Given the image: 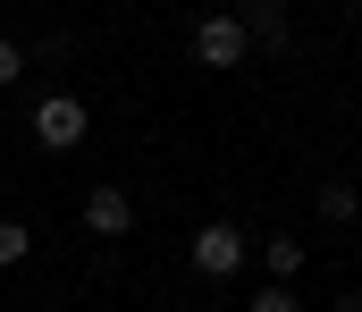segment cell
I'll return each mask as SVG.
<instances>
[{
	"instance_id": "obj_5",
	"label": "cell",
	"mask_w": 362,
	"mask_h": 312,
	"mask_svg": "<svg viewBox=\"0 0 362 312\" xmlns=\"http://www.w3.org/2000/svg\"><path fill=\"white\" fill-rule=\"evenodd\" d=\"M245 34H253V51H286L295 42V17L286 8H245Z\"/></svg>"
},
{
	"instance_id": "obj_6",
	"label": "cell",
	"mask_w": 362,
	"mask_h": 312,
	"mask_svg": "<svg viewBox=\"0 0 362 312\" xmlns=\"http://www.w3.org/2000/svg\"><path fill=\"white\" fill-rule=\"evenodd\" d=\"M262 262H270V279L286 287V279L303 270V236H295V228H286V236H270V245H262Z\"/></svg>"
},
{
	"instance_id": "obj_8",
	"label": "cell",
	"mask_w": 362,
	"mask_h": 312,
	"mask_svg": "<svg viewBox=\"0 0 362 312\" xmlns=\"http://www.w3.org/2000/svg\"><path fill=\"white\" fill-rule=\"evenodd\" d=\"M25 245H34V236H25L17 219H0V270H17V262H25Z\"/></svg>"
},
{
	"instance_id": "obj_14",
	"label": "cell",
	"mask_w": 362,
	"mask_h": 312,
	"mask_svg": "<svg viewBox=\"0 0 362 312\" xmlns=\"http://www.w3.org/2000/svg\"><path fill=\"white\" fill-rule=\"evenodd\" d=\"M354 8H362V0H354Z\"/></svg>"
},
{
	"instance_id": "obj_11",
	"label": "cell",
	"mask_w": 362,
	"mask_h": 312,
	"mask_svg": "<svg viewBox=\"0 0 362 312\" xmlns=\"http://www.w3.org/2000/svg\"><path fill=\"white\" fill-rule=\"evenodd\" d=\"M329 312H362V296H337V304H329Z\"/></svg>"
},
{
	"instance_id": "obj_4",
	"label": "cell",
	"mask_w": 362,
	"mask_h": 312,
	"mask_svg": "<svg viewBox=\"0 0 362 312\" xmlns=\"http://www.w3.org/2000/svg\"><path fill=\"white\" fill-rule=\"evenodd\" d=\"M85 228L93 236H127V228H135V203H127L118 186H93L85 195Z\"/></svg>"
},
{
	"instance_id": "obj_2",
	"label": "cell",
	"mask_w": 362,
	"mask_h": 312,
	"mask_svg": "<svg viewBox=\"0 0 362 312\" xmlns=\"http://www.w3.org/2000/svg\"><path fill=\"white\" fill-rule=\"evenodd\" d=\"M245 253H253V245H245V228H236V219L194 228V270H202V279H236V270H245Z\"/></svg>"
},
{
	"instance_id": "obj_13",
	"label": "cell",
	"mask_w": 362,
	"mask_h": 312,
	"mask_svg": "<svg viewBox=\"0 0 362 312\" xmlns=\"http://www.w3.org/2000/svg\"><path fill=\"white\" fill-rule=\"evenodd\" d=\"M0 127H8V110H0Z\"/></svg>"
},
{
	"instance_id": "obj_1",
	"label": "cell",
	"mask_w": 362,
	"mask_h": 312,
	"mask_svg": "<svg viewBox=\"0 0 362 312\" xmlns=\"http://www.w3.org/2000/svg\"><path fill=\"white\" fill-rule=\"evenodd\" d=\"M85 127H93V110L76 102V93H42V102H34V144H42V152H76Z\"/></svg>"
},
{
	"instance_id": "obj_3",
	"label": "cell",
	"mask_w": 362,
	"mask_h": 312,
	"mask_svg": "<svg viewBox=\"0 0 362 312\" xmlns=\"http://www.w3.org/2000/svg\"><path fill=\"white\" fill-rule=\"evenodd\" d=\"M245 51H253V34H245V17H228V8L194 25V59H202V68H236Z\"/></svg>"
},
{
	"instance_id": "obj_12",
	"label": "cell",
	"mask_w": 362,
	"mask_h": 312,
	"mask_svg": "<svg viewBox=\"0 0 362 312\" xmlns=\"http://www.w3.org/2000/svg\"><path fill=\"white\" fill-rule=\"evenodd\" d=\"M253 8H295V0H253Z\"/></svg>"
},
{
	"instance_id": "obj_10",
	"label": "cell",
	"mask_w": 362,
	"mask_h": 312,
	"mask_svg": "<svg viewBox=\"0 0 362 312\" xmlns=\"http://www.w3.org/2000/svg\"><path fill=\"white\" fill-rule=\"evenodd\" d=\"M253 312H295V287H278V279H270V287L253 296Z\"/></svg>"
},
{
	"instance_id": "obj_9",
	"label": "cell",
	"mask_w": 362,
	"mask_h": 312,
	"mask_svg": "<svg viewBox=\"0 0 362 312\" xmlns=\"http://www.w3.org/2000/svg\"><path fill=\"white\" fill-rule=\"evenodd\" d=\"M17 76H25V42H8V34H0V85H17Z\"/></svg>"
},
{
	"instance_id": "obj_7",
	"label": "cell",
	"mask_w": 362,
	"mask_h": 312,
	"mask_svg": "<svg viewBox=\"0 0 362 312\" xmlns=\"http://www.w3.org/2000/svg\"><path fill=\"white\" fill-rule=\"evenodd\" d=\"M354 211H362V195L346 186V178H329V186H320V219H354Z\"/></svg>"
}]
</instances>
